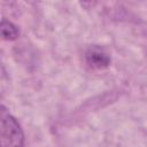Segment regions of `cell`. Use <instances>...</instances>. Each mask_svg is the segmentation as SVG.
Returning a JSON list of instances; mask_svg holds the SVG:
<instances>
[{
	"label": "cell",
	"instance_id": "obj_3",
	"mask_svg": "<svg viewBox=\"0 0 147 147\" xmlns=\"http://www.w3.org/2000/svg\"><path fill=\"white\" fill-rule=\"evenodd\" d=\"M1 33L6 40H14L18 37L17 28L13 23H10L9 21H6V20H3L1 22Z\"/></svg>",
	"mask_w": 147,
	"mask_h": 147
},
{
	"label": "cell",
	"instance_id": "obj_2",
	"mask_svg": "<svg viewBox=\"0 0 147 147\" xmlns=\"http://www.w3.org/2000/svg\"><path fill=\"white\" fill-rule=\"evenodd\" d=\"M85 60L86 63L93 69H102L108 67L110 63L108 53L103 48L98 46H93L87 49V52L85 53Z\"/></svg>",
	"mask_w": 147,
	"mask_h": 147
},
{
	"label": "cell",
	"instance_id": "obj_1",
	"mask_svg": "<svg viewBox=\"0 0 147 147\" xmlns=\"http://www.w3.org/2000/svg\"><path fill=\"white\" fill-rule=\"evenodd\" d=\"M1 147H23L24 136L17 121L5 107L1 110Z\"/></svg>",
	"mask_w": 147,
	"mask_h": 147
}]
</instances>
